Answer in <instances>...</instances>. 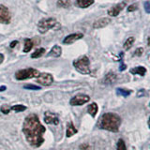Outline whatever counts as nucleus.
I'll use <instances>...</instances> for the list:
<instances>
[{
  "label": "nucleus",
  "instance_id": "3",
  "mask_svg": "<svg viewBox=\"0 0 150 150\" xmlns=\"http://www.w3.org/2000/svg\"><path fill=\"white\" fill-rule=\"evenodd\" d=\"M60 23L53 17L43 18L38 23V30L41 34H45L49 30H58L60 29Z\"/></svg>",
  "mask_w": 150,
  "mask_h": 150
},
{
  "label": "nucleus",
  "instance_id": "37",
  "mask_svg": "<svg viewBox=\"0 0 150 150\" xmlns=\"http://www.w3.org/2000/svg\"><path fill=\"white\" fill-rule=\"evenodd\" d=\"M148 40V45L150 46V38H148V40Z\"/></svg>",
  "mask_w": 150,
  "mask_h": 150
},
{
  "label": "nucleus",
  "instance_id": "28",
  "mask_svg": "<svg viewBox=\"0 0 150 150\" xmlns=\"http://www.w3.org/2000/svg\"><path fill=\"white\" fill-rule=\"evenodd\" d=\"M143 53H144V48H142V47H141V48H137L135 50V52H134V55L135 56H141L143 54Z\"/></svg>",
  "mask_w": 150,
  "mask_h": 150
},
{
  "label": "nucleus",
  "instance_id": "15",
  "mask_svg": "<svg viewBox=\"0 0 150 150\" xmlns=\"http://www.w3.org/2000/svg\"><path fill=\"white\" fill-rule=\"evenodd\" d=\"M77 132H78V130L74 127L72 122H69V123L67 124V131H66V136H67L68 138H69V137H71V136L75 135Z\"/></svg>",
  "mask_w": 150,
  "mask_h": 150
},
{
  "label": "nucleus",
  "instance_id": "20",
  "mask_svg": "<svg viewBox=\"0 0 150 150\" xmlns=\"http://www.w3.org/2000/svg\"><path fill=\"white\" fill-rule=\"evenodd\" d=\"M34 46V43L30 39H25V47H23V53H29L31 49Z\"/></svg>",
  "mask_w": 150,
  "mask_h": 150
},
{
  "label": "nucleus",
  "instance_id": "11",
  "mask_svg": "<svg viewBox=\"0 0 150 150\" xmlns=\"http://www.w3.org/2000/svg\"><path fill=\"white\" fill-rule=\"evenodd\" d=\"M83 37V33H73V34H69V36H67L63 40V43L64 44H71L73 43V42L77 41L78 40L82 39V38Z\"/></svg>",
  "mask_w": 150,
  "mask_h": 150
},
{
  "label": "nucleus",
  "instance_id": "22",
  "mask_svg": "<svg viewBox=\"0 0 150 150\" xmlns=\"http://www.w3.org/2000/svg\"><path fill=\"white\" fill-rule=\"evenodd\" d=\"M131 90H128V89H124V88H117L116 89V93L118 95H121L123 97H129L131 94Z\"/></svg>",
  "mask_w": 150,
  "mask_h": 150
},
{
  "label": "nucleus",
  "instance_id": "12",
  "mask_svg": "<svg viewBox=\"0 0 150 150\" xmlns=\"http://www.w3.org/2000/svg\"><path fill=\"white\" fill-rule=\"evenodd\" d=\"M111 23V19L109 17H103L100 19H98L97 21H95L93 23V28H96V29H98V28H102L107 26L109 23Z\"/></svg>",
  "mask_w": 150,
  "mask_h": 150
},
{
  "label": "nucleus",
  "instance_id": "2",
  "mask_svg": "<svg viewBox=\"0 0 150 150\" xmlns=\"http://www.w3.org/2000/svg\"><path fill=\"white\" fill-rule=\"evenodd\" d=\"M121 125V117L115 112H105L98 122V129L111 132H118Z\"/></svg>",
  "mask_w": 150,
  "mask_h": 150
},
{
  "label": "nucleus",
  "instance_id": "10",
  "mask_svg": "<svg viewBox=\"0 0 150 150\" xmlns=\"http://www.w3.org/2000/svg\"><path fill=\"white\" fill-rule=\"evenodd\" d=\"M44 122L46 124H52V125H58L59 124V118L58 115L54 112L47 111L44 112Z\"/></svg>",
  "mask_w": 150,
  "mask_h": 150
},
{
  "label": "nucleus",
  "instance_id": "13",
  "mask_svg": "<svg viewBox=\"0 0 150 150\" xmlns=\"http://www.w3.org/2000/svg\"><path fill=\"white\" fill-rule=\"evenodd\" d=\"M116 80H117V75L115 72L110 71L104 76V78H103V80H102V83L108 86V84L115 83L116 82Z\"/></svg>",
  "mask_w": 150,
  "mask_h": 150
},
{
  "label": "nucleus",
  "instance_id": "31",
  "mask_svg": "<svg viewBox=\"0 0 150 150\" xmlns=\"http://www.w3.org/2000/svg\"><path fill=\"white\" fill-rule=\"evenodd\" d=\"M80 149L81 150H89V145L86 144H83L80 145Z\"/></svg>",
  "mask_w": 150,
  "mask_h": 150
},
{
  "label": "nucleus",
  "instance_id": "6",
  "mask_svg": "<svg viewBox=\"0 0 150 150\" xmlns=\"http://www.w3.org/2000/svg\"><path fill=\"white\" fill-rule=\"evenodd\" d=\"M89 100H90V97L86 94H77L71 98V100H69V104L72 106H81L86 104Z\"/></svg>",
  "mask_w": 150,
  "mask_h": 150
},
{
  "label": "nucleus",
  "instance_id": "19",
  "mask_svg": "<svg viewBox=\"0 0 150 150\" xmlns=\"http://www.w3.org/2000/svg\"><path fill=\"white\" fill-rule=\"evenodd\" d=\"M134 42H135V38L134 37H129V38H128V39L126 40L124 45H123V48L126 51H129L131 48V47H132V45L134 44Z\"/></svg>",
  "mask_w": 150,
  "mask_h": 150
},
{
  "label": "nucleus",
  "instance_id": "14",
  "mask_svg": "<svg viewBox=\"0 0 150 150\" xmlns=\"http://www.w3.org/2000/svg\"><path fill=\"white\" fill-rule=\"evenodd\" d=\"M62 54V49L59 45H54L53 48L51 49L49 52V54H47V56H52V57H59Z\"/></svg>",
  "mask_w": 150,
  "mask_h": 150
},
{
  "label": "nucleus",
  "instance_id": "8",
  "mask_svg": "<svg viewBox=\"0 0 150 150\" xmlns=\"http://www.w3.org/2000/svg\"><path fill=\"white\" fill-rule=\"evenodd\" d=\"M11 14L7 7L0 5V23H4V25H8L11 23Z\"/></svg>",
  "mask_w": 150,
  "mask_h": 150
},
{
  "label": "nucleus",
  "instance_id": "27",
  "mask_svg": "<svg viewBox=\"0 0 150 150\" xmlns=\"http://www.w3.org/2000/svg\"><path fill=\"white\" fill-rule=\"evenodd\" d=\"M0 111H1L3 114H5V115H7V114H8L9 112V111H11V108H9L8 106H2L1 108H0Z\"/></svg>",
  "mask_w": 150,
  "mask_h": 150
},
{
  "label": "nucleus",
  "instance_id": "33",
  "mask_svg": "<svg viewBox=\"0 0 150 150\" xmlns=\"http://www.w3.org/2000/svg\"><path fill=\"white\" fill-rule=\"evenodd\" d=\"M16 44H18V41H17V40L12 41L11 43V48H14V47H15V45H16Z\"/></svg>",
  "mask_w": 150,
  "mask_h": 150
},
{
  "label": "nucleus",
  "instance_id": "9",
  "mask_svg": "<svg viewBox=\"0 0 150 150\" xmlns=\"http://www.w3.org/2000/svg\"><path fill=\"white\" fill-rule=\"evenodd\" d=\"M126 5H127V1H123V2L115 5V6H114V7H112L109 11H107L108 15L111 16V17H115L117 15H119L120 12L125 8Z\"/></svg>",
  "mask_w": 150,
  "mask_h": 150
},
{
  "label": "nucleus",
  "instance_id": "1",
  "mask_svg": "<svg viewBox=\"0 0 150 150\" xmlns=\"http://www.w3.org/2000/svg\"><path fill=\"white\" fill-rule=\"evenodd\" d=\"M45 130V127L40 123L39 116L36 114H30L25 117L23 124V132L27 143L32 147L38 148L43 144Z\"/></svg>",
  "mask_w": 150,
  "mask_h": 150
},
{
  "label": "nucleus",
  "instance_id": "17",
  "mask_svg": "<svg viewBox=\"0 0 150 150\" xmlns=\"http://www.w3.org/2000/svg\"><path fill=\"white\" fill-rule=\"evenodd\" d=\"M98 111V106L96 102H92L91 104H89L87 106V112L92 117H95L97 115Z\"/></svg>",
  "mask_w": 150,
  "mask_h": 150
},
{
  "label": "nucleus",
  "instance_id": "4",
  "mask_svg": "<svg viewBox=\"0 0 150 150\" xmlns=\"http://www.w3.org/2000/svg\"><path fill=\"white\" fill-rule=\"evenodd\" d=\"M73 67L81 74H89L91 72L90 61L86 55H82L73 61Z\"/></svg>",
  "mask_w": 150,
  "mask_h": 150
},
{
  "label": "nucleus",
  "instance_id": "23",
  "mask_svg": "<svg viewBox=\"0 0 150 150\" xmlns=\"http://www.w3.org/2000/svg\"><path fill=\"white\" fill-rule=\"evenodd\" d=\"M27 109V107L25 105H21V104H17V105H13L11 107V110L14 111V112H23Z\"/></svg>",
  "mask_w": 150,
  "mask_h": 150
},
{
  "label": "nucleus",
  "instance_id": "5",
  "mask_svg": "<svg viewBox=\"0 0 150 150\" xmlns=\"http://www.w3.org/2000/svg\"><path fill=\"white\" fill-rule=\"evenodd\" d=\"M40 72L36 69L33 68H28V69H20L15 72V78L19 81H23V80L26 79H31V78H37Z\"/></svg>",
  "mask_w": 150,
  "mask_h": 150
},
{
  "label": "nucleus",
  "instance_id": "36",
  "mask_svg": "<svg viewBox=\"0 0 150 150\" xmlns=\"http://www.w3.org/2000/svg\"><path fill=\"white\" fill-rule=\"evenodd\" d=\"M148 127H149V129H150V117H149V119H148Z\"/></svg>",
  "mask_w": 150,
  "mask_h": 150
},
{
  "label": "nucleus",
  "instance_id": "7",
  "mask_svg": "<svg viewBox=\"0 0 150 150\" xmlns=\"http://www.w3.org/2000/svg\"><path fill=\"white\" fill-rule=\"evenodd\" d=\"M53 82H54V77L50 73L42 72L37 77V83H39L43 86H49L53 83Z\"/></svg>",
  "mask_w": 150,
  "mask_h": 150
},
{
  "label": "nucleus",
  "instance_id": "21",
  "mask_svg": "<svg viewBox=\"0 0 150 150\" xmlns=\"http://www.w3.org/2000/svg\"><path fill=\"white\" fill-rule=\"evenodd\" d=\"M45 54V49L44 48H39L37 49L34 53L31 54V58H39Z\"/></svg>",
  "mask_w": 150,
  "mask_h": 150
},
{
  "label": "nucleus",
  "instance_id": "26",
  "mask_svg": "<svg viewBox=\"0 0 150 150\" xmlns=\"http://www.w3.org/2000/svg\"><path fill=\"white\" fill-rule=\"evenodd\" d=\"M23 88L25 89H28V90H40V87L38 86H34V84H25L23 86Z\"/></svg>",
  "mask_w": 150,
  "mask_h": 150
},
{
  "label": "nucleus",
  "instance_id": "18",
  "mask_svg": "<svg viewBox=\"0 0 150 150\" xmlns=\"http://www.w3.org/2000/svg\"><path fill=\"white\" fill-rule=\"evenodd\" d=\"M93 3H94V0H76V2H75L76 6L81 8H86L90 7Z\"/></svg>",
  "mask_w": 150,
  "mask_h": 150
},
{
  "label": "nucleus",
  "instance_id": "30",
  "mask_svg": "<svg viewBox=\"0 0 150 150\" xmlns=\"http://www.w3.org/2000/svg\"><path fill=\"white\" fill-rule=\"evenodd\" d=\"M137 9V5L136 4H133V5H130V6L128 8V11L129 12H131V11H134Z\"/></svg>",
  "mask_w": 150,
  "mask_h": 150
},
{
  "label": "nucleus",
  "instance_id": "25",
  "mask_svg": "<svg viewBox=\"0 0 150 150\" xmlns=\"http://www.w3.org/2000/svg\"><path fill=\"white\" fill-rule=\"evenodd\" d=\"M116 150H127L126 144H125L123 139H119L118 140V142H117V148H116Z\"/></svg>",
  "mask_w": 150,
  "mask_h": 150
},
{
  "label": "nucleus",
  "instance_id": "34",
  "mask_svg": "<svg viewBox=\"0 0 150 150\" xmlns=\"http://www.w3.org/2000/svg\"><path fill=\"white\" fill-rule=\"evenodd\" d=\"M7 89V87L5 86H0V92H3V91H5Z\"/></svg>",
  "mask_w": 150,
  "mask_h": 150
},
{
  "label": "nucleus",
  "instance_id": "32",
  "mask_svg": "<svg viewBox=\"0 0 150 150\" xmlns=\"http://www.w3.org/2000/svg\"><path fill=\"white\" fill-rule=\"evenodd\" d=\"M126 68H127V66L125 65V64H123V63H121V65H120V68H119V69L121 70H124V69H126Z\"/></svg>",
  "mask_w": 150,
  "mask_h": 150
},
{
  "label": "nucleus",
  "instance_id": "24",
  "mask_svg": "<svg viewBox=\"0 0 150 150\" xmlns=\"http://www.w3.org/2000/svg\"><path fill=\"white\" fill-rule=\"evenodd\" d=\"M70 6V0H57V7L67 8Z\"/></svg>",
  "mask_w": 150,
  "mask_h": 150
},
{
  "label": "nucleus",
  "instance_id": "16",
  "mask_svg": "<svg viewBox=\"0 0 150 150\" xmlns=\"http://www.w3.org/2000/svg\"><path fill=\"white\" fill-rule=\"evenodd\" d=\"M129 72L131 74H137V75H140V76H144L145 73H146V69L143 66H139V67H136V68H133V69H129Z\"/></svg>",
  "mask_w": 150,
  "mask_h": 150
},
{
  "label": "nucleus",
  "instance_id": "35",
  "mask_svg": "<svg viewBox=\"0 0 150 150\" xmlns=\"http://www.w3.org/2000/svg\"><path fill=\"white\" fill-rule=\"evenodd\" d=\"M3 61H4V54H0V64H1Z\"/></svg>",
  "mask_w": 150,
  "mask_h": 150
},
{
  "label": "nucleus",
  "instance_id": "29",
  "mask_svg": "<svg viewBox=\"0 0 150 150\" xmlns=\"http://www.w3.org/2000/svg\"><path fill=\"white\" fill-rule=\"evenodd\" d=\"M144 11L145 12H147V13H150V2H144Z\"/></svg>",
  "mask_w": 150,
  "mask_h": 150
}]
</instances>
